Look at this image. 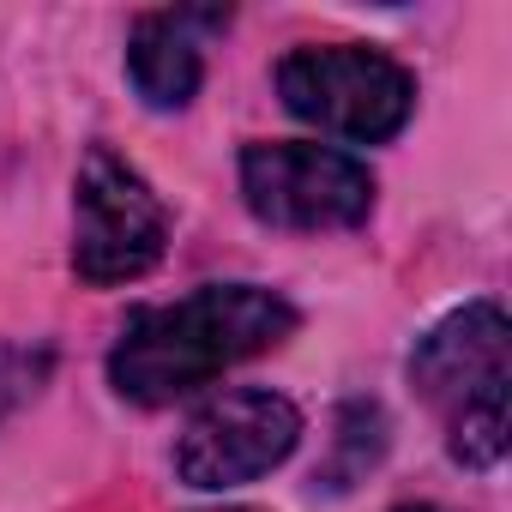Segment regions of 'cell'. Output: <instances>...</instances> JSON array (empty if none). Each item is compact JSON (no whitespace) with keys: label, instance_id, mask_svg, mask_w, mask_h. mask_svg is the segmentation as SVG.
I'll return each instance as SVG.
<instances>
[{"label":"cell","instance_id":"10","mask_svg":"<svg viewBox=\"0 0 512 512\" xmlns=\"http://www.w3.org/2000/svg\"><path fill=\"white\" fill-rule=\"evenodd\" d=\"M398 512H440V506H398Z\"/></svg>","mask_w":512,"mask_h":512},{"label":"cell","instance_id":"2","mask_svg":"<svg viewBox=\"0 0 512 512\" xmlns=\"http://www.w3.org/2000/svg\"><path fill=\"white\" fill-rule=\"evenodd\" d=\"M506 380L512 326L500 302L452 308L410 350V386L446 416V446L464 470H494L506 458Z\"/></svg>","mask_w":512,"mask_h":512},{"label":"cell","instance_id":"11","mask_svg":"<svg viewBox=\"0 0 512 512\" xmlns=\"http://www.w3.org/2000/svg\"><path fill=\"white\" fill-rule=\"evenodd\" d=\"M223 512H253V506H223Z\"/></svg>","mask_w":512,"mask_h":512},{"label":"cell","instance_id":"1","mask_svg":"<svg viewBox=\"0 0 512 512\" xmlns=\"http://www.w3.org/2000/svg\"><path fill=\"white\" fill-rule=\"evenodd\" d=\"M296 332V308L266 284H205L181 302L145 308L109 350V380L133 404H175L247 356Z\"/></svg>","mask_w":512,"mask_h":512},{"label":"cell","instance_id":"7","mask_svg":"<svg viewBox=\"0 0 512 512\" xmlns=\"http://www.w3.org/2000/svg\"><path fill=\"white\" fill-rule=\"evenodd\" d=\"M199 25H223V13H145L127 37V79L151 109H187L205 79Z\"/></svg>","mask_w":512,"mask_h":512},{"label":"cell","instance_id":"3","mask_svg":"<svg viewBox=\"0 0 512 512\" xmlns=\"http://www.w3.org/2000/svg\"><path fill=\"white\" fill-rule=\"evenodd\" d=\"M278 97L296 121L332 133V139H356V145H380L392 139L410 109H416V79L362 43H308L290 49L278 61Z\"/></svg>","mask_w":512,"mask_h":512},{"label":"cell","instance_id":"8","mask_svg":"<svg viewBox=\"0 0 512 512\" xmlns=\"http://www.w3.org/2000/svg\"><path fill=\"white\" fill-rule=\"evenodd\" d=\"M386 452V416L380 404H344L338 410V434H332V458L320 470V488H350L356 476H368Z\"/></svg>","mask_w":512,"mask_h":512},{"label":"cell","instance_id":"4","mask_svg":"<svg viewBox=\"0 0 512 512\" xmlns=\"http://www.w3.org/2000/svg\"><path fill=\"white\" fill-rule=\"evenodd\" d=\"M163 241L169 211L151 181L109 145H91L73 181V272L97 290L133 284L163 260Z\"/></svg>","mask_w":512,"mask_h":512},{"label":"cell","instance_id":"6","mask_svg":"<svg viewBox=\"0 0 512 512\" xmlns=\"http://www.w3.org/2000/svg\"><path fill=\"white\" fill-rule=\"evenodd\" d=\"M241 199L272 229H356L374 211V175L332 145H247Z\"/></svg>","mask_w":512,"mask_h":512},{"label":"cell","instance_id":"9","mask_svg":"<svg viewBox=\"0 0 512 512\" xmlns=\"http://www.w3.org/2000/svg\"><path fill=\"white\" fill-rule=\"evenodd\" d=\"M43 374H49V356H43V350L31 356V350H19V344H0V416L19 410L25 398H37Z\"/></svg>","mask_w":512,"mask_h":512},{"label":"cell","instance_id":"5","mask_svg":"<svg viewBox=\"0 0 512 512\" xmlns=\"http://www.w3.org/2000/svg\"><path fill=\"white\" fill-rule=\"evenodd\" d=\"M302 440V410L284 398V392H266V386H235V392H217L205 398L181 440H175V476L199 494H217V488H241L253 476L278 470Z\"/></svg>","mask_w":512,"mask_h":512}]
</instances>
